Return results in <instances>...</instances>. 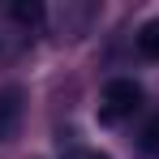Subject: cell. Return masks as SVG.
I'll return each instance as SVG.
<instances>
[{"instance_id": "6da1fadb", "label": "cell", "mask_w": 159, "mask_h": 159, "mask_svg": "<svg viewBox=\"0 0 159 159\" xmlns=\"http://www.w3.org/2000/svg\"><path fill=\"white\" fill-rule=\"evenodd\" d=\"M142 103V86L129 78H116L103 86V116L107 120H120V116H129L133 107Z\"/></svg>"}, {"instance_id": "7a4b0ae2", "label": "cell", "mask_w": 159, "mask_h": 159, "mask_svg": "<svg viewBox=\"0 0 159 159\" xmlns=\"http://www.w3.org/2000/svg\"><path fill=\"white\" fill-rule=\"evenodd\" d=\"M17 125H22V95L17 90H0V142L17 138Z\"/></svg>"}, {"instance_id": "3957f363", "label": "cell", "mask_w": 159, "mask_h": 159, "mask_svg": "<svg viewBox=\"0 0 159 159\" xmlns=\"http://www.w3.org/2000/svg\"><path fill=\"white\" fill-rule=\"evenodd\" d=\"M138 52L146 56V60H159V17L142 22V30H138Z\"/></svg>"}, {"instance_id": "277c9868", "label": "cell", "mask_w": 159, "mask_h": 159, "mask_svg": "<svg viewBox=\"0 0 159 159\" xmlns=\"http://www.w3.org/2000/svg\"><path fill=\"white\" fill-rule=\"evenodd\" d=\"M142 146H146V155H155V159H159V116L146 125V129H142Z\"/></svg>"}, {"instance_id": "5b68a950", "label": "cell", "mask_w": 159, "mask_h": 159, "mask_svg": "<svg viewBox=\"0 0 159 159\" xmlns=\"http://www.w3.org/2000/svg\"><path fill=\"white\" fill-rule=\"evenodd\" d=\"M13 17H17V22H39L43 9H39V4H13Z\"/></svg>"}, {"instance_id": "8992f818", "label": "cell", "mask_w": 159, "mask_h": 159, "mask_svg": "<svg viewBox=\"0 0 159 159\" xmlns=\"http://www.w3.org/2000/svg\"><path fill=\"white\" fill-rule=\"evenodd\" d=\"M78 159H107L103 151H86V155H78Z\"/></svg>"}]
</instances>
